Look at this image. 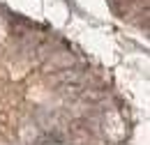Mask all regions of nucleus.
I'll use <instances>...</instances> for the list:
<instances>
[{"instance_id": "f257e3e1", "label": "nucleus", "mask_w": 150, "mask_h": 145, "mask_svg": "<svg viewBox=\"0 0 150 145\" xmlns=\"http://www.w3.org/2000/svg\"><path fill=\"white\" fill-rule=\"evenodd\" d=\"M86 78H88V74L83 72V69H60V72L56 74V83H60V85H83L86 83Z\"/></svg>"}, {"instance_id": "f03ea898", "label": "nucleus", "mask_w": 150, "mask_h": 145, "mask_svg": "<svg viewBox=\"0 0 150 145\" xmlns=\"http://www.w3.org/2000/svg\"><path fill=\"white\" fill-rule=\"evenodd\" d=\"M74 65V55L69 53H56L49 62H46V69H51V72H60V69H67V67H72Z\"/></svg>"}, {"instance_id": "7ed1b4c3", "label": "nucleus", "mask_w": 150, "mask_h": 145, "mask_svg": "<svg viewBox=\"0 0 150 145\" xmlns=\"http://www.w3.org/2000/svg\"><path fill=\"white\" fill-rule=\"evenodd\" d=\"M120 2H125V5H129L132 0H111V5H113V9H118V5H120Z\"/></svg>"}]
</instances>
